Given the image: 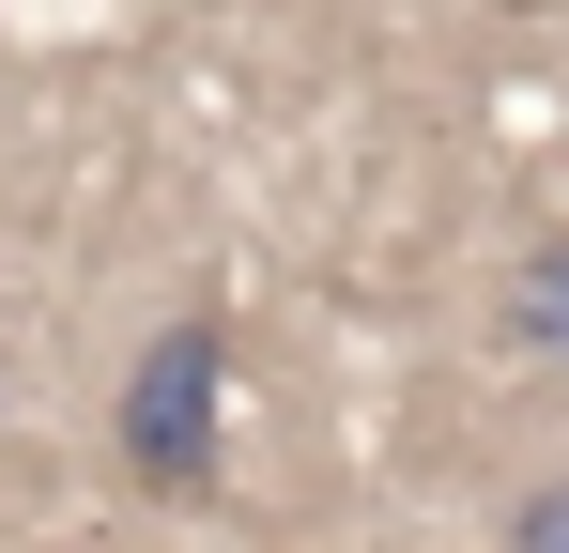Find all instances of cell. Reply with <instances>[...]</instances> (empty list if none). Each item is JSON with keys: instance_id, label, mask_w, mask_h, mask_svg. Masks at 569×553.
Here are the masks:
<instances>
[{"instance_id": "6da1fadb", "label": "cell", "mask_w": 569, "mask_h": 553, "mask_svg": "<svg viewBox=\"0 0 569 553\" xmlns=\"http://www.w3.org/2000/svg\"><path fill=\"white\" fill-rule=\"evenodd\" d=\"M216 415H231V323H216V308H170V323L139 339V369H123L108 446H123V476H139L154 507H200V492H216Z\"/></svg>"}, {"instance_id": "7a4b0ae2", "label": "cell", "mask_w": 569, "mask_h": 553, "mask_svg": "<svg viewBox=\"0 0 569 553\" xmlns=\"http://www.w3.org/2000/svg\"><path fill=\"white\" fill-rule=\"evenodd\" d=\"M492 323L523 339L539 369H569V231H539L523 262H508V292H492Z\"/></svg>"}, {"instance_id": "3957f363", "label": "cell", "mask_w": 569, "mask_h": 553, "mask_svg": "<svg viewBox=\"0 0 569 553\" xmlns=\"http://www.w3.org/2000/svg\"><path fill=\"white\" fill-rule=\"evenodd\" d=\"M492 553H569V476H523L508 523H492Z\"/></svg>"}]
</instances>
